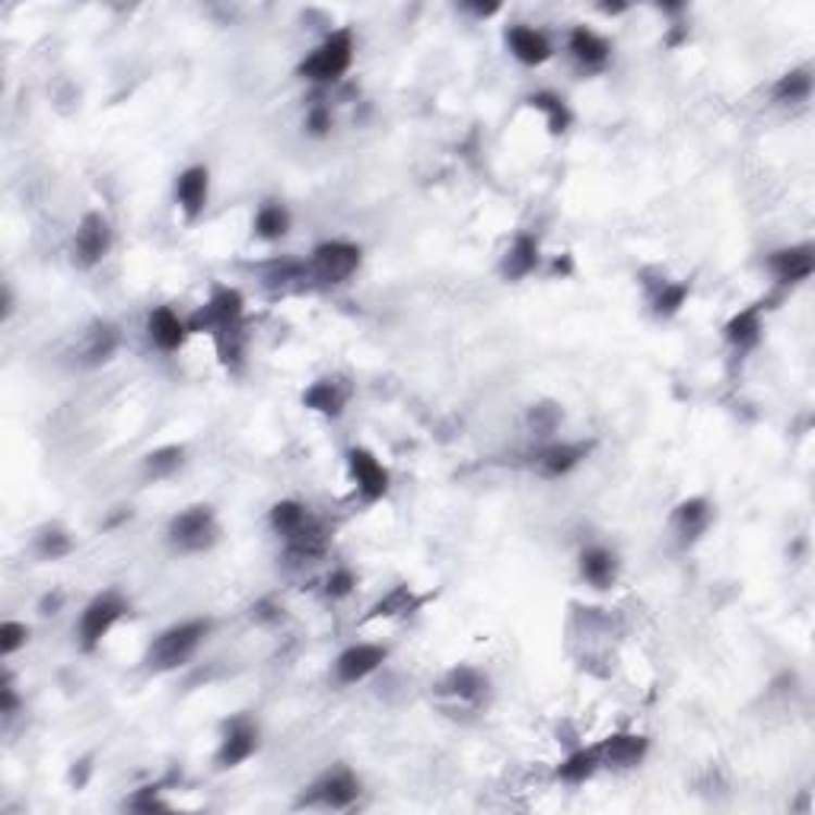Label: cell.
<instances>
[{
  "instance_id": "6da1fadb",
  "label": "cell",
  "mask_w": 815,
  "mask_h": 815,
  "mask_svg": "<svg viewBox=\"0 0 815 815\" xmlns=\"http://www.w3.org/2000/svg\"><path fill=\"white\" fill-rule=\"evenodd\" d=\"M211 628H214L211 618H188V622H179V625H170L147 647V656H143L147 669L150 673H173V669L185 666L201 650V643L208 640Z\"/></svg>"
},
{
  "instance_id": "7a4b0ae2",
  "label": "cell",
  "mask_w": 815,
  "mask_h": 815,
  "mask_svg": "<svg viewBox=\"0 0 815 815\" xmlns=\"http://www.w3.org/2000/svg\"><path fill=\"white\" fill-rule=\"evenodd\" d=\"M351 64H354V33L335 29L310 51V58H303L300 77L310 84H335L351 71Z\"/></svg>"
},
{
  "instance_id": "3957f363",
  "label": "cell",
  "mask_w": 815,
  "mask_h": 815,
  "mask_svg": "<svg viewBox=\"0 0 815 815\" xmlns=\"http://www.w3.org/2000/svg\"><path fill=\"white\" fill-rule=\"evenodd\" d=\"M217 536H221V529H217V513L211 503H195V506L181 510L166 526V542L179 554H201V551L214 548Z\"/></svg>"
},
{
  "instance_id": "277c9868",
  "label": "cell",
  "mask_w": 815,
  "mask_h": 815,
  "mask_svg": "<svg viewBox=\"0 0 815 815\" xmlns=\"http://www.w3.org/2000/svg\"><path fill=\"white\" fill-rule=\"evenodd\" d=\"M128 612H131V605H128V599H125L118 589H105V592L92 595L90 602L84 605V612H80V622H77L80 650L92 653L105 637L118 628V622H122Z\"/></svg>"
},
{
  "instance_id": "5b68a950",
  "label": "cell",
  "mask_w": 815,
  "mask_h": 815,
  "mask_svg": "<svg viewBox=\"0 0 815 815\" xmlns=\"http://www.w3.org/2000/svg\"><path fill=\"white\" fill-rule=\"evenodd\" d=\"M242 318H246V297L236 287L217 284L211 290V297L204 300V306L188 318V331L217 338L229 328H242Z\"/></svg>"
},
{
  "instance_id": "8992f818",
  "label": "cell",
  "mask_w": 815,
  "mask_h": 815,
  "mask_svg": "<svg viewBox=\"0 0 815 815\" xmlns=\"http://www.w3.org/2000/svg\"><path fill=\"white\" fill-rule=\"evenodd\" d=\"M112 252V224L105 214L90 211L80 217L74 242H71V259L80 272H92L96 265L105 262V255Z\"/></svg>"
},
{
  "instance_id": "52a82bcc",
  "label": "cell",
  "mask_w": 815,
  "mask_h": 815,
  "mask_svg": "<svg viewBox=\"0 0 815 815\" xmlns=\"http://www.w3.org/2000/svg\"><path fill=\"white\" fill-rule=\"evenodd\" d=\"M361 246L344 242V239H328V242H318L316 249H313L310 274L316 280H322V284H344V280L354 277V272L361 268Z\"/></svg>"
},
{
  "instance_id": "ba28073f",
  "label": "cell",
  "mask_w": 815,
  "mask_h": 815,
  "mask_svg": "<svg viewBox=\"0 0 815 815\" xmlns=\"http://www.w3.org/2000/svg\"><path fill=\"white\" fill-rule=\"evenodd\" d=\"M361 777L351 768L338 765L335 770H325L310 793H303L300 806H322V810H348L361 800Z\"/></svg>"
},
{
  "instance_id": "9c48e42d",
  "label": "cell",
  "mask_w": 815,
  "mask_h": 815,
  "mask_svg": "<svg viewBox=\"0 0 815 815\" xmlns=\"http://www.w3.org/2000/svg\"><path fill=\"white\" fill-rule=\"evenodd\" d=\"M262 745V732H259V724L246 714L233 717L227 726H224V736H221V745H217V755H214V765L221 770L239 768L242 762H249Z\"/></svg>"
},
{
  "instance_id": "30bf717a",
  "label": "cell",
  "mask_w": 815,
  "mask_h": 815,
  "mask_svg": "<svg viewBox=\"0 0 815 815\" xmlns=\"http://www.w3.org/2000/svg\"><path fill=\"white\" fill-rule=\"evenodd\" d=\"M348 472H351V481H354L358 494H361L366 503H376V500H383L389 494V485H392L389 468H386L376 455L369 453V450L354 447V450L348 453Z\"/></svg>"
},
{
  "instance_id": "8fae6325",
  "label": "cell",
  "mask_w": 815,
  "mask_h": 815,
  "mask_svg": "<svg viewBox=\"0 0 815 815\" xmlns=\"http://www.w3.org/2000/svg\"><path fill=\"white\" fill-rule=\"evenodd\" d=\"M768 272L780 287H797L803 280H810L815 272V246L813 242H800V246H783L774 249L768 255Z\"/></svg>"
},
{
  "instance_id": "7c38bea8",
  "label": "cell",
  "mask_w": 815,
  "mask_h": 815,
  "mask_svg": "<svg viewBox=\"0 0 815 815\" xmlns=\"http://www.w3.org/2000/svg\"><path fill=\"white\" fill-rule=\"evenodd\" d=\"M386 660H389V650L383 643H354L335 660V679L341 685H358L369 679Z\"/></svg>"
},
{
  "instance_id": "4fadbf2b",
  "label": "cell",
  "mask_w": 815,
  "mask_h": 815,
  "mask_svg": "<svg viewBox=\"0 0 815 815\" xmlns=\"http://www.w3.org/2000/svg\"><path fill=\"white\" fill-rule=\"evenodd\" d=\"M595 749H599V762H602V768L631 770V768H637L643 758H647V752H650V739H647V736H640V732H615V736H609V739L595 742Z\"/></svg>"
},
{
  "instance_id": "5bb4252c",
  "label": "cell",
  "mask_w": 815,
  "mask_h": 815,
  "mask_svg": "<svg viewBox=\"0 0 815 815\" xmlns=\"http://www.w3.org/2000/svg\"><path fill=\"white\" fill-rule=\"evenodd\" d=\"M211 198V170L208 166H188L176 176V204L185 221H198Z\"/></svg>"
},
{
  "instance_id": "9a60e30c",
  "label": "cell",
  "mask_w": 815,
  "mask_h": 815,
  "mask_svg": "<svg viewBox=\"0 0 815 815\" xmlns=\"http://www.w3.org/2000/svg\"><path fill=\"white\" fill-rule=\"evenodd\" d=\"M711 523H714V506H711V500L704 498L681 500L679 506L673 510V516H669V526H673V532H676V539L681 544L698 542L711 529Z\"/></svg>"
},
{
  "instance_id": "2e32d148",
  "label": "cell",
  "mask_w": 815,
  "mask_h": 815,
  "mask_svg": "<svg viewBox=\"0 0 815 815\" xmlns=\"http://www.w3.org/2000/svg\"><path fill=\"white\" fill-rule=\"evenodd\" d=\"M503 39H506L510 54H513L519 64H526V67H539V64H544V61L554 54L548 36H544L542 29L529 26V23H513V26L506 29Z\"/></svg>"
},
{
  "instance_id": "e0dca14e",
  "label": "cell",
  "mask_w": 815,
  "mask_h": 815,
  "mask_svg": "<svg viewBox=\"0 0 815 815\" xmlns=\"http://www.w3.org/2000/svg\"><path fill=\"white\" fill-rule=\"evenodd\" d=\"M542 265V246L532 233H516L510 249L500 259V277L503 280H523Z\"/></svg>"
},
{
  "instance_id": "ac0fdd59",
  "label": "cell",
  "mask_w": 815,
  "mask_h": 815,
  "mask_svg": "<svg viewBox=\"0 0 815 815\" xmlns=\"http://www.w3.org/2000/svg\"><path fill=\"white\" fill-rule=\"evenodd\" d=\"M188 335H191V331H188V322L176 316V310H170V306L150 310V316H147V338H150V344H153L156 351L176 354L181 344H185Z\"/></svg>"
},
{
  "instance_id": "d6986e66",
  "label": "cell",
  "mask_w": 815,
  "mask_h": 815,
  "mask_svg": "<svg viewBox=\"0 0 815 815\" xmlns=\"http://www.w3.org/2000/svg\"><path fill=\"white\" fill-rule=\"evenodd\" d=\"M567 51L574 54V61L584 67V71H605L609 61H612V42L602 39L595 29L589 26H574L570 36H567Z\"/></svg>"
},
{
  "instance_id": "ffe728a7",
  "label": "cell",
  "mask_w": 815,
  "mask_h": 815,
  "mask_svg": "<svg viewBox=\"0 0 815 815\" xmlns=\"http://www.w3.org/2000/svg\"><path fill=\"white\" fill-rule=\"evenodd\" d=\"M765 335V322H762V303H752L745 310H739L736 316L724 325L726 344L739 354H749L762 344Z\"/></svg>"
},
{
  "instance_id": "44dd1931",
  "label": "cell",
  "mask_w": 815,
  "mask_h": 815,
  "mask_svg": "<svg viewBox=\"0 0 815 815\" xmlns=\"http://www.w3.org/2000/svg\"><path fill=\"white\" fill-rule=\"evenodd\" d=\"M589 443H548L544 450L536 453V468H539V475L544 478H564V475H570L584 459L589 455Z\"/></svg>"
},
{
  "instance_id": "7402d4cb",
  "label": "cell",
  "mask_w": 815,
  "mask_h": 815,
  "mask_svg": "<svg viewBox=\"0 0 815 815\" xmlns=\"http://www.w3.org/2000/svg\"><path fill=\"white\" fill-rule=\"evenodd\" d=\"M580 577L592 589H612L618 580V554L602 544H589L580 551Z\"/></svg>"
},
{
  "instance_id": "603a6c76",
  "label": "cell",
  "mask_w": 815,
  "mask_h": 815,
  "mask_svg": "<svg viewBox=\"0 0 815 815\" xmlns=\"http://www.w3.org/2000/svg\"><path fill=\"white\" fill-rule=\"evenodd\" d=\"M118 341H122V335H118V328L112 322H92L90 328L84 331V338H80L77 358H80L84 366H99L118 351Z\"/></svg>"
},
{
  "instance_id": "cb8c5ba5",
  "label": "cell",
  "mask_w": 815,
  "mask_h": 815,
  "mask_svg": "<svg viewBox=\"0 0 815 815\" xmlns=\"http://www.w3.org/2000/svg\"><path fill=\"white\" fill-rule=\"evenodd\" d=\"M303 405L310 411H316L322 417H341L344 414V405H348V389L341 386V379L335 376H325V379H316L306 392H303Z\"/></svg>"
},
{
  "instance_id": "d4e9b609",
  "label": "cell",
  "mask_w": 815,
  "mask_h": 815,
  "mask_svg": "<svg viewBox=\"0 0 815 815\" xmlns=\"http://www.w3.org/2000/svg\"><path fill=\"white\" fill-rule=\"evenodd\" d=\"M440 691L447 698H455V701H465V704H478L485 694H488V679L472 669V666H453L443 681H440Z\"/></svg>"
},
{
  "instance_id": "484cf974",
  "label": "cell",
  "mask_w": 815,
  "mask_h": 815,
  "mask_svg": "<svg viewBox=\"0 0 815 815\" xmlns=\"http://www.w3.org/2000/svg\"><path fill=\"white\" fill-rule=\"evenodd\" d=\"M526 102H529V109H536V112L542 115L544 128H548L554 137L567 135V128L574 125V112H570L567 99H564V96H557V92H551V90L532 92Z\"/></svg>"
},
{
  "instance_id": "4316f807",
  "label": "cell",
  "mask_w": 815,
  "mask_h": 815,
  "mask_svg": "<svg viewBox=\"0 0 815 815\" xmlns=\"http://www.w3.org/2000/svg\"><path fill=\"white\" fill-rule=\"evenodd\" d=\"M252 233L262 239V242H277L290 233V211L280 204V201H265L252 221Z\"/></svg>"
},
{
  "instance_id": "83f0119b",
  "label": "cell",
  "mask_w": 815,
  "mask_h": 815,
  "mask_svg": "<svg viewBox=\"0 0 815 815\" xmlns=\"http://www.w3.org/2000/svg\"><path fill=\"white\" fill-rule=\"evenodd\" d=\"M599 768H602V762H599V749H595V745L577 749V752H570V755L557 765V780L580 787V783H587L589 777Z\"/></svg>"
},
{
  "instance_id": "f1b7e54d",
  "label": "cell",
  "mask_w": 815,
  "mask_h": 815,
  "mask_svg": "<svg viewBox=\"0 0 815 815\" xmlns=\"http://www.w3.org/2000/svg\"><path fill=\"white\" fill-rule=\"evenodd\" d=\"M310 523V510L300 500H277L272 506V529L287 542Z\"/></svg>"
},
{
  "instance_id": "f546056e",
  "label": "cell",
  "mask_w": 815,
  "mask_h": 815,
  "mask_svg": "<svg viewBox=\"0 0 815 815\" xmlns=\"http://www.w3.org/2000/svg\"><path fill=\"white\" fill-rule=\"evenodd\" d=\"M810 92H813V74H810V67H797V71H787L783 77H777L770 96L780 105H797V102H806Z\"/></svg>"
},
{
  "instance_id": "4dcf8cb0",
  "label": "cell",
  "mask_w": 815,
  "mask_h": 815,
  "mask_svg": "<svg viewBox=\"0 0 815 815\" xmlns=\"http://www.w3.org/2000/svg\"><path fill=\"white\" fill-rule=\"evenodd\" d=\"M688 293H691L688 280H666V277H663V280L656 284V290L650 293V306H653V313L660 318H673L681 306H685Z\"/></svg>"
},
{
  "instance_id": "1f68e13d",
  "label": "cell",
  "mask_w": 815,
  "mask_h": 815,
  "mask_svg": "<svg viewBox=\"0 0 815 815\" xmlns=\"http://www.w3.org/2000/svg\"><path fill=\"white\" fill-rule=\"evenodd\" d=\"M181 462H185V450L181 447H160V450H153V453L143 455V472H147V478H170V475H176L181 468Z\"/></svg>"
},
{
  "instance_id": "d6a6232c",
  "label": "cell",
  "mask_w": 815,
  "mask_h": 815,
  "mask_svg": "<svg viewBox=\"0 0 815 815\" xmlns=\"http://www.w3.org/2000/svg\"><path fill=\"white\" fill-rule=\"evenodd\" d=\"M424 599H417L411 587H396L386 599H379L369 612V618H392V615H411L414 609H421Z\"/></svg>"
},
{
  "instance_id": "836d02e7",
  "label": "cell",
  "mask_w": 815,
  "mask_h": 815,
  "mask_svg": "<svg viewBox=\"0 0 815 815\" xmlns=\"http://www.w3.org/2000/svg\"><path fill=\"white\" fill-rule=\"evenodd\" d=\"M71 551H74V539H71V532L61 529V526H46V529L36 536V554H39L42 561H61V557H67Z\"/></svg>"
},
{
  "instance_id": "e575fe53",
  "label": "cell",
  "mask_w": 815,
  "mask_h": 815,
  "mask_svg": "<svg viewBox=\"0 0 815 815\" xmlns=\"http://www.w3.org/2000/svg\"><path fill=\"white\" fill-rule=\"evenodd\" d=\"M29 643V628L23 622H3L0 625V656H13L16 650H23Z\"/></svg>"
},
{
  "instance_id": "d590c367",
  "label": "cell",
  "mask_w": 815,
  "mask_h": 815,
  "mask_svg": "<svg viewBox=\"0 0 815 815\" xmlns=\"http://www.w3.org/2000/svg\"><path fill=\"white\" fill-rule=\"evenodd\" d=\"M354 587H358L354 570L335 567V570L328 574V580H325V595H328V599H348V595L354 592Z\"/></svg>"
},
{
  "instance_id": "8d00e7d4",
  "label": "cell",
  "mask_w": 815,
  "mask_h": 815,
  "mask_svg": "<svg viewBox=\"0 0 815 815\" xmlns=\"http://www.w3.org/2000/svg\"><path fill=\"white\" fill-rule=\"evenodd\" d=\"M529 421H532L536 434H551L557 427V421H561V411L551 405H539L529 411Z\"/></svg>"
},
{
  "instance_id": "74e56055",
  "label": "cell",
  "mask_w": 815,
  "mask_h": 815,
  "mask_svg": "<svg viewBox=\"0 0 815 815\" xmlns=\"http://www.w3.org/2000/svg\"><path fill=\"white\" fill-rule=\"evenodd\" d=\"M331 112L325 109V105H313L310 109V115H306V131L310 135H316V137H325L328 131H331Z\"/></svg>"
},
{
  "instance_id": "f35d334b",
  "label": "cell",
  "mask_w": 815,
  "mask_h": 815,
  "mask_svg": "<svg viewBox=\"0 0 815 815\" xmlns=\"http://www.w3.org/2000/svg\"><path fill=\"white\" fill-rule=\"evenodd\" d=\"M131 810H140V813H153V810H166V803L160 800V787H143L137 793L135 800L128 803Z\"/></svg>"
},
{
  "instance_id": "ab89813d",
  "label": "cell",
  "mask_w": 815,
  "mask_h": 815,
  "mask_svg": "<svg viewBox=\"0 0 815 815\" xmlns=\"http://www.w3.org/2000/svg\"><path fill=\"white\" fill-rule=\"evenodd\" d=\"M20 711V694H16V688H13V681L3 679V688H0V714L3 717H13Z\"/></svg>"
}]
</instances>
